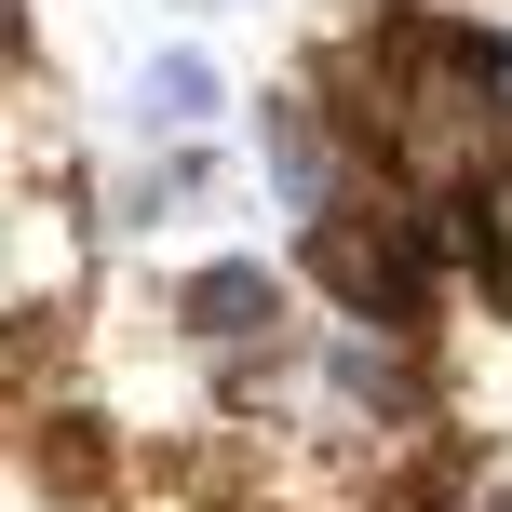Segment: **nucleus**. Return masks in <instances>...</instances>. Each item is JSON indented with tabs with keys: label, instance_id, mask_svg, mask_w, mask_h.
<instances>
[{
	"label": "nucleus",
	"instance_id": "obj_1",
	"mask_svg": "<svg viewBox=\"0 0 512 512\" xmlns=\"http://www.w3.org/2000/svg\"><path fill=\"white\" fill-rule=\"evenodd\" d=\"M189 337H203V351H270L283 337V283L256 270V256H230V270H203L189 283V310H176Z\"/></svg>",
	"mask_w": 512,
	"mask_h": 512
},
{
	"label": "nucleus",
	"instance_id": "obj_2",
	"mask_svg": "<svg viewBox=\"0 0 512 512\" xmlns=\"http://www.w3.org/2000/svg\"><path fill=\"white\" fill-rule=\"evenodd\" d=\"M256 135H270V176H283V203H297V216H337V135H324V108L270 95V108H256Z\"/></svg>",
	"mask_w": 512,
	"mask_h": 512
},
{
	"label": "nucleus",
	"instance_id": "obj_3",
	"mask_svg": "<svg viewBox=\"0 0 512 512\" xmlns=\"http://www.w3.org/2000/svg\"><path fill=\"white\" fill-rule=\"evenodd\" d=\"M68 283H81V216L54 203V189H14V310L68 297Z\"/></svg>",
	"mask_w": 512,
	"mask_h": 512
},
{
	"label": "nucleus",
	"instance_id": "obj_5",
	"mask_svg": "<svg viewBox=\"0 0 512 512\" xmlns=\"http://www.w3.org/2000/svg\"><path fill=\"white\" fill-rule=\"evenodd\" d=\"M445 512H512V445H472V459L445 472Z\"/></svg>",
	"mask_w": 512,
	"mask_h": 512
},
{
	"label": "nucleus",
	"instance_id": "obj_4",
	"mask_svg": "<svg viewBox=\"0 0 512 512\" xmlns=\"http://www.w3.org/2000/svg\"><path fill=\"white\" fill-rule=\"evenodd\" d=\"M135 122L149 135H203L216 122V68L203 54H149V68H135Z\"/></svg>",
	"mask_w": 512,
	"mask_h": 512
}]
</instances>
